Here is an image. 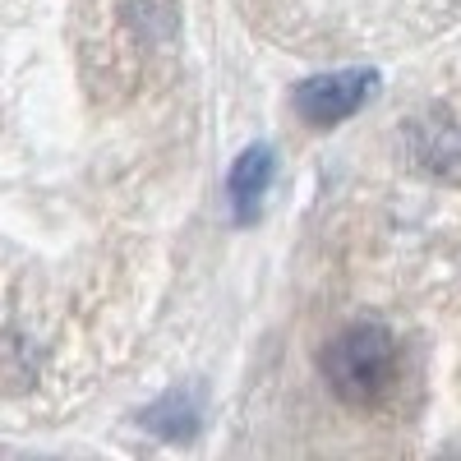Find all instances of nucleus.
<instances>
[{
	"label": "nucleus",
	"instance_id": "obj_2",
	"mask_svg": "<svg viewBox=\"0 0 461 461\" xmlns=\"http://www.w3.org/2000/svg\"><path fill=\"white\" fill-rule=\"evenodd\" d=\"M378 88V74L374 69H337V74H314L295 88V111L304 115L310 125L328 130L341 125L346 115H356Z\"/></svg>",
	"mask_w": 461,
	"mask_h": 461
},
{
	"label": "nucleus",
	"instance_id": "obj_4",
	"mask_svg": "<svg viewBox=\"0 0 461 461\" xmlns=\"http://www.w3.org/2000/svg\"><path fill=\"white\" fill-rule=\"evenodd\" d=\"M143 425L152 434H162V438H189L199 429V402L189 397L185 388H176V393H167L162 402H152L143 411Z\"/></svg>",
	"mask_w": 461,
	"mask_h": 461
},
{
	"label": "nucleus",
	"instance_id": "obj_3",
	"mask_svg": "<svg viewBox=\"0 0 461 461\" xmlns=\"http://www.w3.org/2000/svg\"><path fill=\"white\" fill-rule=\"evenodd\" d=\"M273 148L267 143H249L236 162H230V176H226V194H230V212H236V221H254L258 208H263V194L267 185H273Z\"/></svg>",
	"mask_w": 461,
	"mask_h": 461
},
{
	"label": "nucleus",
	"instance_id": "obj_1",
	"mask_svg": "<svg viewBox=\"0 0 461 461\" xmlns=\"http://www.w3.org/2000/svg\"><path fill=\"white\" fill-rule=\"evenodd\" d=\"M319 365H323L328 388L341 402L369 406L388 393L393 378H397V341L378 323H356V328H346L341 337L328 341Z\"/></svg>",
	"mask_w": 461,
	"mask_h": 461
},
{
	"label": "nucleus",
	"instance_id": "obj_5",
	"mask_svg": "<svg viewBox=\"0 0 461 461\" xmlns=\"http://www.w3.org/2000/svg\"><path fill=\"white\" fill-rule=\"evenodd\" d=\"M37 378V356L14 332H0V393H28Z\"/></svg>",
	"mask_w": 461,
	"mask_h": 461
}]
</instances>
